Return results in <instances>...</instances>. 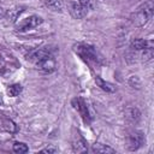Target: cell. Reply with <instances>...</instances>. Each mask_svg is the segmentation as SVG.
Returning <instances> with one entry per match:
<instances>
[{
	"label": "cell",
	"instance_id": "1",
	"mask_svg": "<svg viewBox=\"0 0 154 154\" xmlns=\"http://www.w3.org/2000/svg\"><path fill=\"white\" fill-rule=\"evenodd\" d=\"M153 12H154L153 1H144V4H142L131 14V20L136 26H142L146 23H148V20L153 17Z\"/></svg>",
	"mask_w": 154,
	"mask_h": 154
},
{
	"label": "cell",
	"instance_id": "2",
	"mask_svg": "<svg viewBox=\"0 0 154 154\" xmlns=\"http://www.w3.org/2000/svg\"><path fill=\"white\" fill-rule=\"evenodd\" d=\"M76 53L88 63H99V57L95 48L87 43H78L75 46Z\"/></svg>",
	"mask_w": 154,
	"mask_h": 154
},
{
	"label": "cell",
	"instance_id": "3",
	"mask_svg": "<svg viewBox=\"0 0 154 154\" xmlns=\"http://www.w3.org/2000/svg\"><path fill=\"white\" fill-rule=\"evenodd\" d=\"M42 22H43V19H42L40 16L32 14V16L25 18L24 20H22V22L17 25V30H18V31H26V30L37 28L38 25L42 24Z\"/></svg>",
	"mask_w": 154,
	"mask_h": 154
},
{
	"label": "cell",
	"instance_id": "4",
	"mask_svg": "<svg viewBox=\"0 0 154 154\" xmlns=\"http://www.w3.org/2000/svg\"><path fill=\"white\" fill-rule=\"evenodd\" d=\"M129 149L130 150H137L138 148H141L144 142H146V137H144V134L141 132V131H135V132H131L129 135Z\"/></svg>",
	"mask_w": 154,
	"mask_h": 154
},
{
	"label": "cell",
	"instance_id": "5",
	"mask_svg": "<svg viewBox=\"0 0 154 154\" xmlns=\"http://www.w3.org/2000/svg\"><path fill=\"white\" fill-rule=\"evenodd\" d=\"M72 106L75 107V109L78 111V113L81 114V117L83 118V120L85 123H90V114H89V111L87 108V105L85 102L81 99V97H75L72 100Z\"/></svg>",
	"mask_w": 154,
	"mask_h": 154
},
{
	"label": "cell",
	"instance_id": "6",
	"mask_svg": "<svg viewBox=\"0 0 154 154\" xmlns=\"http://www.w3.org/2000/svg\"><path fill=\"white\" fill-rule=\"evenodd\" d=\"M69 11H70V14L76 19H82L88 14V7L83 6L79 2H71Z\"/></svg>",
	"mask_w": 154,
	"mask_h": 154
},
{
	"label": "cell",
	"instance_id": "7",
	"mask_svg": "<svg viewBox=\"0 0 154 154\" xmlns=\"http://www.w3.org/2000/svg\"><path fill=\"white\" fill-rule=\"evenodd\" d=\"M36 66L41 70V71H43V72H53L54 70H55V66H57V64H55V60L53 59V57L49 54V55H47V57H45L43 59H41L37 64H36Z\"/></svg>",
	"mask_w": 154,
	"mask_h": 154
},
{
	"label": "cell",
	"instance_id": "8",
	"mask_svg": "<svg viewBox=\"0 0 154 154\" xmlns=\"http://www.w3.org/2000/svg\"><path fill=\"white\" fill-rule=\"evenodd\" d=\"M49 55V52L45 48H40V49H35V51H31L28 55H26V59L32 61L34 64H37L41 59H43L45 57Z\"/></svg>",
	"mask_w": 154,
	"mask_h": 154
},
{
	"label": "cell",
	"instance_id": "9",
	"mask_svg": "<svg viewBox=\"0 0 154 154\" xmlns=\"http://www.w3.org/2000/svg\"><path fill=\"white\" fill-rule=\"evenodd\" d=\"M125 118H126V120H128L129 123L136 124V123L140 120V118H141V112H140L137 108H135V107L128 108V109L125 111Z\"/></svg>",
	"mask_w": 154,
	"mask_h": 154
},
{
	"label": "cell",
	"instance_id": "10",
	"mask_svg": "<svg viewBox=\"0 0 154 154\" xmlns=\"http://www.w3.org/2000/svg\"><path fill=\"white\" fill-rule=\"evenodd\" d=\"M95 83L102 89V90H105V91H107V93H113V91H116V87L112 84V83H109V82H107V81H103L101 77H99V76H96L95 77Z\"/></svg>",
	"mask_w": 154,
	"mask_h": 154
},
{
	"label": "cell",
	"instance_id": "11",
	"mask_svg": "<svg viewBox=\"0 0 154 154\" xmlns=\"http://www.w3.org/2000/svg\"><path fill=\"white\" fill-rule=\"evenodd\" d=\"M45 5L52 11H63L64 8V0H43Z\"/></svg>",
	"mask_w": 154,
	"mask_h": 154
},
{
	"label": "cell",
	"instance_id": "12",
	"mask_svg": "<svg viewBox=\"0 0 154 154\" xmlns=\"http://www.w3.org/2000/svg\"><path fill=\"white\" fill-rule=\"evenodd\" d=\"M93 152L94 153H116V149H113L109 146L102 144V143H95L93 144Z\"/></svg>",
	"mask_w": 154,
	"mask_h": 154
},
{
	"label": "cell",
	"instance_id": "13",
	"mask_svg": "<svg viewBox=\"0 0 154 154\" xmlns=\"http://www.w3.org/2000/svg\"><path fill=\"white\" fill-rule=\"evenodd\" d=\"M149 45L150 43L148 41H146L144 38H135L131 42V48L135 49V51H142V49H144Z\"/></svg>",
	"mask_w": 154,
	"mask_h": 154
},
{
	"label": "cell",
	"instance_id": "14",
	"mask_svg": "<svg viewBox=\"0 0 154 154\" xmlns=\"http://www.w3.org/2000/svg\"><path fill=\"white\" fill-rule=\"evenodd\" d=\"M23 12V7H19V6H14L13 8H11V10H8L7 12H6V16L10 18V20L11 22H14L18 17H19V14Z\"/></svg>",
	"mask_w": 154,
	"mask_h": 154
},
{
	"label": "cell",
	"instance_id": "15",
	"mask_svg": "<svg viewBox=\"0 0 154 154\" xmlns=\"http://www.w3.org/2000/svg\"><path fill=\"white\" fill-rule=\"evenodd\" d=\"M73 150H75V152H77V153H85V152L88 150L85 141H84L83 138H81V137H79V138L75 142V144H73Z\"/></svg>",
	"mask_w": 154,
	"mask_h": 154
},
{
	"label": "cell",
	"instance_id": "16",
	"mask_svg": "<svg viewBox=\"0 0 154 154\" xmlns=\"http://www.w3.org/2000/svg\"><path fill=\"white\" fill-rule=\"evenodd\" d=\"M22 90H23V88H22V85L20 84H12V85H8V88H7V94L10 95V96H18L20 93H22Z\"/></svg>",
	"mask_w": 154,
	"mask_h": 154
},
{
	"label": "cell",
	"instance_id": "17",
	"mask_svg": "<svg viewBox=\"0 0 154 154\" xmlns=\"http://www.w3.org/2000/svg\"><path fill=\"white\" fill-rule=\"evenodd\" d=\"M141 57H142V60L143 61H149L153 58V47H152V45H149L144 49H142Z\"/></svg>",
	"mask_w": 154,
	"mask_h": 154
},
{
	"label": "cell",
	"instance_id": "18",
	"mask_svg": "<svg viewBox=\"0 0 154 154\" xmlns=\"http://www.w3.org/2000/svg\"><path fill=\"white\" fill-rule=\"evenodd\" d=\"M12 149H13L14 153H18V154H23V153H26V152L29 150L28 146H26L25 143H23V142H16V143L13 144Z\"/></svg>",
	"mask_w": 154,
	"mask_h": 154
},
{
	"label": "cell",
	"instance_id": "19",
	"mask_svg": "<svg viewBox=\"0 0 154 154\" xmlns=\"http://www.w3.org/2000/svg\"><path fill=\"white\" fill-rule=\"evenodd\" d=\"M5 129L7 130V131H10V132H16L17 131V126H16V124L12 122V120H5Z\"/></svg>",
	"mask_w": 154,
	"mask_h": 154
},
{
	"label": "cell",
	"instance_id": "20",
	"mask_svg": "<svg viewBox=\"0 0 154 154\" xmlns=\"http://www.w3.org/2000/svg\"><path fill=\"white\" fill-rule=\"evenodd\" d=\"M58 152V148L57 147H53V146H49V147H46L41 150V153H57Z\"/></svg>",
	"mask_w": 154,
	"mask_h": 154
},
{
	"label": "cell",
	"instance_id": "21",
	"mask_svg": "<svg viewBox=\"0 0 154 154\" xmlns=\"http://www.w3.org/2000/svg\"><path fill=\"white\" fill-rule=\"evenodd\" d=\"M79 4H82V5L85 6V7H89V5H90V0H79Z\"/></svg>",
	"mask_w": 154,
	"mask_h": 154
},
{
	"label": "cell",
	"instance_id": "22",
	"mask_svg": "<svg viewBox=\"0 0 154 154\" xmlns=\"http://www.w3.org/2000/svg\"><path fill=\"white\" fill-rule=\"evenodd\" d=\"M5 16H6V12H5V10L0 7V18H2V17H5Z\"/></svg>",
	"mask_w": 154,
	"mask_h": 154
},
{
	"label": "cell",
	"instance_id": "23",
	"mask_svg": "<svg viewBox=\"0 0 154 154\" xmlns=\"http://www.w3.org/2000/svg\"><path fill=\"white\" fill-rule=\"evenodd\" d=\"M143 1H152V0H143Z\"/></svg>",
	"mask_w": 154,
	"mask_h": 154
}]
</instances>
